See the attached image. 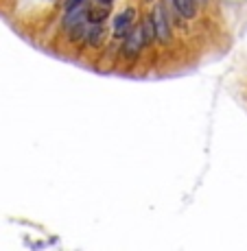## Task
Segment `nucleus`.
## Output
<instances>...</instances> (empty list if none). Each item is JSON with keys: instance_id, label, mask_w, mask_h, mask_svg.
I'll list each match as a JSON object with an SVG mask.
<instances>
[{"instance_id": "f257e3e1", "label": "nucleus", "mask_w": 247, "mask_h": 251, "mask_svg": "<svg viewBox=\"0 0 247 251\" xmlns=\"http://www.w3.org/2000/svg\"><path fill=\"white\" fill-rule=\"evenodd\" d=\"M151 26H153V35H156L160 42H168V40H171V28H168V24H166V16H164V9L162 7L153 9Z\"/></svg>"}, {"instance_id": "f03ea898", "label": "nucleus", "mask_w": 247, "mask_h": 251, "mask_svg": "<svg viewBox=\"0 0 247 251\" xmlns=\"http://www.w3.org/2000/svg\"><path fill=\"white\" fill-rule=\"evenodd\" d=\"M134 16H136L134 9H127V11H123V13L116 16V20H114V35L116 37H123L125 33H129L132 22H134Z\"/></svg>"}, {"instance_id": "7ed1b4c3", "label": "nucleus", "mask_w": 247, "mask_h": 251, "mask_svg": "<svg viewBox=\"0 0 247 251\" xmlns=\"http://www.w3.org/2000/svg\"><path fill=\"white\" fill-rule=\"evenodd\" d=\"M173 2H175V9L182 13L184 18H188V20L195 18L197 11H195V2H192V0H173Z\"/></svg>"}, {"instance_id": "20e7f679", "label": "nucleus", "mask_w": 247, "mask_h": 251, "mask_svg": "<svg viewBox=\"0 0 247 251\" xmlns=\"http://www.w3.org/2000/svg\"><path fill=\"white\" fill-rule=\"evenodd\" d=\"M81 4V0H68L66 2V9H72V7H79Z\"/></svg>"}]
</instances>
